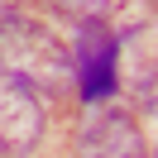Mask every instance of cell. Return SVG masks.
I'll return each instance as SVG.
<instances>
[{
    "instance_id": "4",
    "label": "cell",
    "mask_w": 158,
    "mask_h": 158,
    "mask_svg": "<svg viewBox=\"0 0 158 158\" xmlns=\"http://www.w3.org/2000/svg\"><path fill=\"white\" fill-rule=\"evenodd\" d=\"M77 91L81 101H106L110 91H115V39H110L101 24H86L77 39Z\"/></svg>"
},
{
    "instance_id": "1",
    "label": "cell",
    "mask_w": 158,
    "mask_h": 158,
    "mask_svg": "<svg viewBox=\"0 0 158 158\" xmlns=\"http://www.w3.org/2000/svg\"><path fill=\"white\" fill-rule=\"evenodd\" d=\"M0 67L10 77H19L24 86H43V91H67L77 81L72 48L48 24L29 19V15H5L0 19Z\"/></svg>"
},
{
    "instance_id": "3",
    "label": "cell",
    "mask_w": 158,
    "mask_h": 158,
    "mask_svg": "<svg viewBox=\"0 0 158 158\" xmlns=\"http://www.w3.org/2000/svg\"><path fill=\"white\" fill-rule=\"evenodd\" d=\"M77 153L81 158H144V134L125 110L96 101L77 129Z\"/></svg>"
},
{
    "instance_id": "5",
    "label": "cell",
    "mask_w": 158,
    "mask_h": 158,
    "mask_svg": "<svg viewBox=\"0 0 158 158\" xmlns=\"http://www.w3.org/2000/svg\"><path fill=\"white\" fill-rule=\"evenodd\" d=\"M153 158H158V144H153Z\"/></svg>"
},
{
    "instance_id": "2",
    "label": "cell",
    "mask_w": 158,
    "mask_h": 158,
    "mask_svg": "<svg viewBox=\"0 0 158 158\" xmlns=\"http://www.w3.org/2000/svg\"><path fill=\"white\" fill-rule=\"evenodd\" d=\"M43 134V106L19 77L0 67V158H24Z\"/></svg>"
}]
</instances>
